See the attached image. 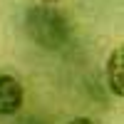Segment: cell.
I'll return each mask as SVG.
<instances>
[{"label": "cell", "mask_w": 124, "mask_h": 124, "mask_svg": "<svg viewBox=\"0 0 124 124\" xmlns=\"http://www.w3.org/2000/svg\"><path fill=\"white\" fill-rule=\"evenodd\" d=\"M23 30L42 50H62L72 40V23L52 5L27 8L23 15Z\"/></svg>", "instance_id": "6da1fadb"}, {"label": "cell", "mask_w": 124, "mask_h": 124, "mask_svg": "<svg viewBox=\"0 0 124 124\" xmlns=\"http://www.w3.org/2000/svg\"><path fill=\"white\" fill-rule=\"evenodd\" d=\"M42 5H55V3H62V0H40Z\"/></svg>", "instance_id": "5b68a950"}, {"label": "cell", "mask_w": 124, "mask_h": 124, "mask_svg": "<svg viewBox=\"0 0 124 124\" xmlns=\"http://www.w3.org/2000/svg\"><path fill=\"white\" fill-rule=\"evenodd\" d=\"M104 82L114 97L124 99V45H117L104 62Z\"/></svg>", "instance_id": "3957f363"}, {"label": "cell", "mask_w": 124, "mask_h": 124, "mask_svg": "<svg viewBox=\"0 0 124 124\" xmlns=\"http://www.w3.org/2000/svg\"><path fill=\"white\" fill-rule=\"evenodd\" d=\"M25 104V87L15 75L0 72V117H15Z\"/></svg>", "instance_id": "7a4b0ae2"}, {"label": "cell", "mask_w": 124, "mask_h": 124, "mask_svg": "<svg viewBox=\"0 0 124 124\" xmlns=\"http://www.w3.org/2000/svg\"><path fill=\"white\" fill-rule=\"evenodd\" d=\"M67 124H97V122L92 119V117H72Z\"/></svg>", "instance_id": "277c9868"}]
</instances>
